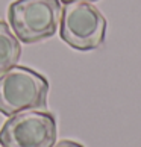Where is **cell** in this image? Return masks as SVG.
<instances>
[{"label":"cell","mask_w":141,"mask_h":147,"mask_svg":"<svg viewBox=\"0 0 141 147\" xmlns=\"http://www.w3.org/2000/svg\"><path fill=\"white\" fill-rule=\"evenodd\" d=\"M49 90L41 73L14 65L0 74V114L12 117L24 111H46Z\"/></svg>","instance_id":"cell-1"},{"label":"cell","mask_w":141,"mask_h":147,"mask_svg":"<svg viewBox=\"0 0 141 147\" xmlns=\"http://www.w3.org/2000/svg\"><path fill=\"white\" fill-rule=\"evenodd\" d=\"M61 11L59 0H15L8 8L9 28L24 44L44 41L56 34Z\"/></svg>","instance_id":"cell-2"},{"label":"cell","mask_w":141,"mask_h":147,"mask_svg":"<svg viewBox=\"0 0 141 147\" xmlns=\"http://www.w3.org/2000/svg\"><path fill=\"white\" fill-rule=\"evenodd\" d=\"M61 40L79 52L99 49L106 38V18L91 3H65L61 11Z\"/></svg>","instance_id":"cell-3"},{"label":"cell","mask_w":141,"mask_h":147,"mask_svg":"<svg viewBox=\"0 0 141 147\" xmlns=\"http://www.w3.org/2000/svg\"><path fill=\"white\" fill-rule=\"evenodd\" d=\"M56 117L49 111H24L9 117L0 129L2 147H53Z\"/></svg>","instance_id":"cell-4"},{"label":"cell","mask_w":141,"mask_h":147,"mask_svg":"<svg viewBox=\"0 0 141 147\" xmlns=\"http://www.w3.org/2000/svg\"><path fill=\"white\" fill-rule=\"evenodd\" d=\"M21 56V46L8 23L0 20V74L17 65Z\"/></svg>","instance_id":"cell-5"},{"label":"cell","mask_w":141,"mask_h":147,"mask_svg":"<svg viewBox=\"0 0 141 147\" xmlns=\"http://www.w3.org/2000/svg\"><path fill=\"white\" fill-rule=\"evenodd\" d=\"M53 147H85V146H82L80 143H78V141H72V140H62V141H59L58 144H55Z\"/></svg>","instance_id":"cell-6"},{"label":"cell","mask_w":141,"mask_h":147,"mask_svg":"<svg viewBox=\"0 0 141 147\" xmlns=\"http://www.w3.org/2000/svg\"><path fill=\"white\" fill-rule=\"evenodd\" d=\"M62 2L64 5L65 3H78V2H82V3H90V2H97V0H59Z\"/></svg>","instance_id":"cell-7"}]
</instances>
